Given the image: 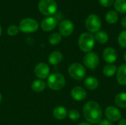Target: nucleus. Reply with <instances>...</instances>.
Returning a JSON list of instances; mask_svg holds the SVG:
<instances>
[{"label": "nucleus", "instance_id": "1", "mask_svg": "<svg viewBox=\"0 0 126 125\" xmlns=\"http://www.w3.org/2000/svg\"><path fill=\"white\" fill-rule=\"evenodd\" d=\"M83 113L85 119L89 124L97 125L102 120V108L100 105L94 101H89L86 102L83 106Z\"/></svg>", "mask_w": 126, "mask_h": 125}, {"label": "nucleus", "instance_id": "2", "mask_svg": "<svg viewBox=\"0 0 126 125\" xmlns=\"http://www.w3.org/2000/svg\"><path fill=\"white\" fill-rule=\"evenodd\" d=\"M95 44L94 36L89 32L82 33L78 38V46L80 50L88 53L92 51Z\"/></svg>", "mask_w": 126, "mask_h": 125}, {"label": "nucleus", "instance_id": "3", "mask_svg": "<svg viewBox=\"0 0 126 125\" xmlns=\"http://www.w3.org/2000/svg\"><path fill=\"white\" fill-rule=\"evenodd\" d=\"M66 85V79L64 76L60 73H54L50 74L47 79L48 87L53 91L61 90Z\"/></svg>", "mask_w": 126, "mask_h": 125}, {"label": "nucleus", "instance_id": "4", "mask_svg": "<svg viewBox=\"0 0 126 125\" xmlns=\"http://www.w3.org/2000/svg\"><path fill=\"white\" fill-rule=\"evenodd\" d=\"M38 10L44 15H52L56 13L58 4L55 0H41L38 3Z\"/></svg>", "mask_w": 126, "mask_h": 125}, {"label": "nucleus", "instance_id": "5", "mask_svg": "<svg viewBox=\"0 0 126 125\" xmlns=\"http://www.w3.org/2000/svg\"><path fill=\"white\" fill-rule=\"evenodd\" d=\"M68 73L72 79L75 80H81L86 77V71L82 64L79 63H74L69 66Z\"/></svg>", "mask_w": 126, "mask_h": 125}, {"label": "nucleus", "instance_id": "6", "mask_svg": "<svg viewBox=\"0 0 126 125\" xmlns=\"http://www.w3.org/2000/svg\"><path fill=\"white\" fill-rule=\"evenodd\" d=\"M85 25L90 32H97L102 27L101 19L97 15L91 14L86 18Z\"/></svg>", "mask_w": 126, "mask_h": 125}, {"label": "nucleus", "instance_id": "7", "mask_svg": "<svg viewBox=\"0 0 126 125\" xmlns=\"http://www.w3.org/2000/svg\"><path fill=\"white\" fill-rule=\"evenodd\" d=\"M19 30L25 33H32L38 30V23L36 20L30 18H24L20 21Z\"/></svg>", "mask_w": 126, "mask_h": 125}, {"label": "nucleus", "instance_id": "8", "mask_svg": "<svg viewBox=\"0 0 126 125\" xmlns=\"http://www.w3.org/2000/svg\"><path fill=\"white\" fill-rule=\"evenodd\" d=\"M83 64L89 69H95L100 63L99 56L93 52H90L86 53L83 57Z\"/></svg>", "mask_w": 126, "mask_h": 125}, {"label": "nucleus", "instance_id": "9", "mask_svg": "<svg viewBox=\"0 0 126 125\" xmlns=\"http://www.w3.org/2000/svg\"><path fill=\"white\" fill-rule=\"evenodd\" d=\"M105 116L106 119L111 122L120 121L122 117L120 110L114 106L107 107L105 110Z\"/></svg>", "mask_w": 126, "mask_h": 125}, {"label": "nucleus", "instance_id": "10", "mask_svg": "<svg viewBox=\"0 0 126 125\" xmlns=\"http://www.w3.org/2000/svg\"><path fill=\"white\" fill-rule=\"evenodd\" d=\"M74 24L73 23L68 19L61 21L59 24V31L60 34L63 36L67 37L72 34L74 31Z\"/></svg>", "mask_w": 126, "mask_h": 125}, {"label": "nucleus", "instance_id": "11", "mask_svg": "<svg viewBox=\"0 0 126 125\" xmlns=\"http://www.w3.org/2000/svg\"><path fill=\"white\" fill-rule=\"evenodd\" d=\"M49 67L44 63H40L35 67L34 72L39 79H46L49 76Z\"/></svg>", "mask_w": 126, "mask_h": 125}, {"label": "nucleus", "instance_id": "12", "mask_svg": "<svg viewBox=\"0 0 126 125\" xmlns=\"http://www.w3.org/2000/svg\"><path fill=\"white\" fill-rule=\"evenodd\" d=\"M103 58L105 62L112 64L117 59V52L112 47H107L103 52Z\"/></svg>", "mask_w": 126, "mask_h": 125}, {"label": "nucleus", "instance_id": "13", "mask_svg": "<svg viewBox=\"0 0 126 125\" xmlns=\"http://www.w3.org/2000/svg\"><path fill=\"white\" fill-rule=\"evenodd\" d=\"M57 23H58V21L55 17L48 16L42 20L41 23V27L44 31L49 32V31L53 30L55 28Z\"/></svg>", "mask_w": 126, "mask_h": 125}, {"label": "nucleus", "instance_id": "14", "mask_svg": "<svg viewBox=\"0 0 126 125\" xmlns=\"http://www.w3.org/2000/svg\"><path fill=\"white\" fill-rule=\"evenodd\" d=\"M70 94L73 99L78 102H80L86 98L87 92L83 88L80 86H76L72 89Z\"/></svg>", "mask_w": 126, "mask_h": 125}, {"label": "nucleus", "instance_id": "15", "mask_svg": "<svg viewBox=\"0 0 126 125\" xmlns=\"http://www.w3.org/2000/svg\"><path fill=\"white\" fill-rule=\"evenodd\" d=\"M117 80L120 85H126V63L120 66L117 71Z\"/></svg>", "mask_w": 126, "mask_h": 125}, {"label": "nucleus", "instance_id": "16", "mask_svg": "<svg viewBox=\"0 0 126 125\" xmlns=\"http://www.w3.org/2000/svg\"><path fill=\"white\" fill-rule=\"evenodd\" d=\"M84 86L90 91L96 90L99 86V81L95 77H88L84 80Z\"/></svg>", "mask_w": 126, "mask_h": 125}, {"label": "nucleus", "instance_id": "17", "mask_svg": "<svg viewBox=\"0 0 126 125\" xmlns=\"http://www.w3.org/2000/svg\"><path fill=\"white\" fill-rule=\"evenodd\" d=\"M63 60V55L61 52L58 51H54L52 52L48 58L49 63L51 65H58Z\"/></svg>", "mask_w": 126, "mask_h": 125}, {"label": "nucleus", "instance_id": "18", "mask_svg": "<svg viewBox=\"0 0 126 125\" xmlns=\"http://www.w3.org/2000/svg\"><path fill=\"white\" fill-rule=\"evenodd\" d=\"M68 112L63 106H57L53 111V116L56 119L62 120L66 118Z\"/></svg>", "mask_w": 126, "mask_h": 125}, {"label": "nucleus", "instance_id": "19", "mask_svg": "<svg viewBox=\"0 0 126 125\" xmlns=\"http://www.w3.org/2000/svg\"><path fill=\"white\" fill-rule=\"evenodd\" d=\"M114 103L115 105L123 109L126 108V93L121 92L116 95L114 98Z\"/></svg>", "mask_w": 126, "mask_h": 125}, {"label": "nucleus", "instance_id": "20", "mask_svg": "<svg viewBox=\"0 0 126 125\" xmlns=\"http://www.w3.org/2000/svg\"><path fill=\"white\" fill-rule=\"evenodd\" d=\"M117 71V69L114 64H107L103 69V74L107 77H113Z\"/></svg>", "mask_w": 126, "mask_h": 125}, {"label": "nucleus", "instance_id": "21", "mask_svg": "<svg viewBox=\"0 0 126 125\" xmlns=\"http://www.w3.org/2000/svg\"><path fill=\"white\" fill-rule=\"evenodd\" d=\"M31 88L35 92H41L46 88V83L41 80H37L32 82Z\"/></svg>", "mask_w": 126, "mask_h": 125}, {"label": "nucleus", "instance_id": "22", "mask_svg": "<svg viewBox=\"0 0 126 125\" xmlns=\"http://www.w3.org/2000/svg\"><path fill=\"white\" fill-rule=\"evenodd\" d=\"M95 41L100 44H105L109 41V35L105 31H99L94 35Z\"/></svg>", "mask_w": 126, "mask_h": 125}, {"label": "nucleus", "instance_id": "23", "mask_svg": "<svg viewBox=\"0 0 126 125\" xmlns=\"http://www.w3.org/2000/svg\"><path fill=\"white\" fill-rule=\"evenodd\" d=\"M106 20L109 24H115L118 20V14L114 10H111L107 13L106 15Z\"/></svg>", "mask_w": 126, "mask_h": 125}, {"label": "nucleus", "instance_id": "24", "mask_svg": "<svg viewBox=\"0 0 126 125\" xmlns=\"http://www.w3.org/2000/svg\"><path fill=\"white\" fill-rule=\"evenodd\" d=\"M114 6L118 12L126 13V0H115Z\"/></svg>", "mask_w": 126, "mask_h": 125}, {"label": "nucleus", "instance_id": "25", "mask_svg": "<svg viewBox=\"0 0 126 125\" xmlns=\"http://www.w3.org/2000/svg\"><path fill=\"white\" fill-rule=\"evenodd\" d=\"M61 41V35L58 32L52 33L49 37V42L52 45H58Z\"/></svg>", "mask_w": 126, "mask_h": 125}, {"label": "nucleus", "instance_id": "26", "mask_svg": "<svg viewBox=\"0 0 126 125\" xmlns=\"http://www.w3.org/2000/svg\"><path fill=\"white\" fill-rule=\"evenodd\" d=\"M118 43L119 45L123 47L126 48V30L122 31L118 36Z\"/></svg>", "mask_w": 126, "mask_h": 125}, {"label": "nucleus", "instance_id": "27", "mask_svg": "<svg viewBox=\"0 0 126 125\" xmlns=\"http://www.w3.org/2000/svg\"><path fill=\"white\" fill-rule=\"evenodd\" d=\"M68 116H69V118L72 121H77L80 117V114L79 111H77V110H71V111H69V113H68Z\"/></svg>", "mask_w": 126, "mask_h": 125}, {"label": "nucleus", "instance_id": "28", "mask_svg": "<svg viewBox=\"0 0 126 125\" xmlns=\"http://www.w3.org/2000/svg\"><path fill=\"white\" fill-rule=\"evenodd\" d=\"M18 31H19V28L16 26V25H10L7 28V34L10 36H14V35H16L18 33Z\"/></svg>", "mask_w": 126, "mask_h": 125}, {"label": "nucleus", "instance_id": "29", "mask_svg": "<svg viewBox=\"0 0 126 125\" xmlns=\"http://www.w3.org/2000/svg\"><path fill=\"white\" fill-rule=\"evenodd\" d=\"M99 2L102 6L108 7L114 4V0H99Z\"/></svg>", "mask_w": 126, "mask_h": 125}, {"label": "nucleus", "instance_id": "30", "mask_svg": "<svg viewBox=\"0 0 126 125\" xmlns=\"http://www.w3.org/2000/svg\"><path fill=\"white\" fill-rule=\"evenodd\" d=\"M99 125H113V123L110 121H109L108 119H103L101 120L100 122L99 123Z\"/></svg>", "mask_w": 126, "mask_h": 125}, {"label": "nucleus", "instance_id": "31", "mask_svg": "<svg viewBox=\"0 0 126 125\" xmlns=\"http://www.w3.org/2000/svg\"><path fill=\"white\" fill-rule=\"evenodd\" d=\"M121 24L123 26V27L126 28V16L124 17L123 19H122V21H121Z\"/></svg>", "mask_w": 126, "mask_h": 125}, {"label": "nucleus", "instance_id": "32", "mask_svg": "<svg viewBox=\"0 0 126 125\" xmlns=\"http://www.w3.org/2000/svg\"><path fill=\"white\" fill-rule=\"evenodd\" d=\"M118 125H126V119H120Z\"/></svg>", "mask_w": 126, "mask_h": 125}, {"label": "nucleus", "instance_id": "33", "mask_svg": "<svg viewBox=\"0 0 126 125\" xmlns=\"http://www.w3.org/2000/svg\"><path fill=\"white\" fill-rule=\"evenodd\" d=\"M78 125H91V124H89L88 122H82V123L79 124Z\"/></svg>", "mask_w": 126, "mask_h": 125}, {"label": "nucleus", "instance_id": "34", "mask_svg": "<svg viewBox=\"0 0 126 125\" xmlns=\"http://www.w3.org/2000/svg\"><path fill=\"white\" fill-rule=\"evenodd\" d=\"M123 58H124L125 61L126 62V50L125 51V52H124V55H123Z\"/></svg>", "mask_w": 126, "mask_h": 125}, {"label": "nucleus", "instance_id": "35", "mask_svg": "<svg viewBox=\"0 0 126 125\" xmlns=\"http://www.w3.org/2000/svg\"><path fill=\"white\" fill-rule=\"evenodd\" d=\"M1 102H2V96H1V94L0 93V104L1 103Z\"/></svg>", "mask_w": 126, "mask_h": 125}, {"label": "nucleus", "instance_id": "36", "mask_svg": "<svg viewBox=\"0 0 126 125\" xmlns=\"http://www.w3.org/2000/svg\"><path fill=\"white\" fill-rule=\"evenodd\" d=\"M1 33H2V29H1V27L0 25V36L1 35Z\"/></svg>", "mask_w": 126, "mask_h": 125}]
</instances>
